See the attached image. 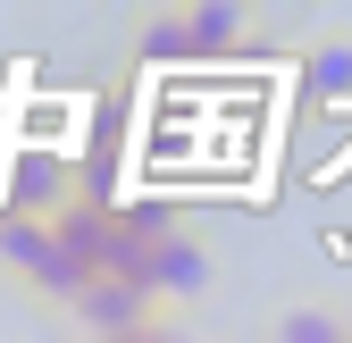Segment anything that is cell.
Listing matches in <instances>:
<instances>
[{"instance_id":"obj_1","label":"cell","mask_w":352,"mask_h":343,"mask_svg":"<svg viewBox=\"0 0 352 343\" xmlns=\"http://www.w3.org/2000/svg\"><path fill=\"white\" fill-rule=\"evenodd\" d=\"M0 276H9L25 302L59 310V302H67V293L93 276V268H84L76 251H67V235H59V218H51V209L9 201V209H0Z\"/></svg>"},{"instance_id":"obj_2","label":"cell","mask_w":352,"mask_h":343,"mask_svg":"<svg viewBox=\"0 0 352 343\" xmlns=\"http://www.w3.org/2000/svg\"><path fill=\"white\" fill-rule=\"evenodd\" d=\"M126 276H143L151 293H160V310L176 318V310H193V302H210V285H218V251H210V235L201 226H135V260H126Z\"/></svg>"},{"instance_id":"obj_3","label":"cell","mask_w":352,"mask_h":343,"mask_svg":"<svg viewBox=\"0 0 352 343\" xmlns=\"http://www.w3.org/2000/svg\"><path fill=\"white\" fill-rule=\"evenodd\" d=\"M59 318H76L84 335H160V327H168L160 293H151L143 276H126V268H93V276L59 302Z\"/></svg>"},{"instance_id":"obj_4","label":"cell","mask_w":352,"mask_h":343,"mask_svg":"<svg viewBox=\"0 0 352 343\" xmlns=\"http://www.w3.org/2000/svg\"><path fill=\"white\" fill-rule=\"evenodd\" d=\"M176 17H185V51L193 59H235L260 42V9L252 0H176Z\"/></svg>"},{"instance_id":"obj_5","label":"cell","mask_w":352,"mask_h":343,"mask_svg":"<svg viewBox=\"0 0 352 343\" xmlns=\"http://www.w3.org/2000/svg\"><path fill=\"white\" fill-rule=\"evenodd\" d=\"M260 335H269V343H352V302L302 293V302H277Z\"/></svg>"},{"instance_id":"obj_6","label":"cell","mask_w":352,"mask_h":343,"mask_svg":"<svg viewBox=\"0 0 352 343\" xmlns=\"http://www.w3.org/2000/svg\"><path fill=\"white\" fill-rule=\"evenodd\" d=\"M302 93H311L319 109L352 101V25H327L311 51H302Z\"/></svg>"},{"instance_id":"obj_7","label":"cell","mask_w":352,"mask_h":343,"mask_svg":"<svg viewBox=\"0 0 352 343\" xmlns=\"http://www.w3.org/2000/svg\"><path fill=\"white\" fill-rule=\"evenodd\" d=\"M135 67H185L193 51H185V17H176V0H151V9L135 17Z\"/></svg>"}]
</instances>
